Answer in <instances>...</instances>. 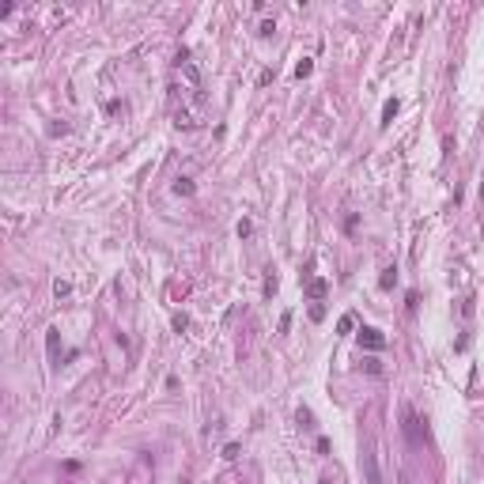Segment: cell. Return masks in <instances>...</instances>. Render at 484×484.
<instances>
[{
    "instance_id": "6da1fadb",
    "label": "cell",
    "mask_w": 484,
    "mask_h": 484,
    "mask_svg": "<svg viewBox=\"0 0 484 484\" xmlns=\"http://www.w3.org/2000/svg\"><path fill=\"white\" fill-rule=\"evenodd\" d=\"M405 435H409V442H413V446H424V442H427L424 420H420L413 409H405Z\"/></svg>"
},
{
    "instance_id": "7a4b0ae2",
    "label": "cell",
    "mask_w": 484,
    "mask_h": 484,
    "mask_svg": "<svg viewBox=\"0 0 484 484\" xmlns=\"http://www.w3.org/2000/svg\"><path fill=\"white\" fill-rule=\"evenodd\" d=\"M359 344H363V348H371V352H378V348H386V337L378 333V329L363 326V329H359Z\"/></svg>"
},
{
    "instance_id": "3957f363",
    "label": "cell",
    "mask_w": 484,
    "mask_h": 484,
    "mask_svg": "<svg viewBox=\"0 0 484 484\" xmlns=\"http://www.w3.org/2000/svg\"><path fill=\"white\" fill-rule=\"evenodd\" d=\"M359 462H363V473H367V484H382V477H378V462H374V450H363L359 454Z\"/></svg>"
},
{
    "instance_id": "277c9868",
    "label": "cell",
    "mask_w": 484,
    "mask_h": 484,
    "mask_svg": "<svg viewBox=\"0 0 484 484\" xmlns=\"http://www.w3.org/2000/svg\"><path fill=\"white\" fill-rule=\"evenodd\" d=\"M394 284H397V269L390 265V269H382V276H378V287H382V291H390Z\"/></svg>"
},
{
    "instance_id": "5b68a950",
    "label": "cell",
    "mask_w": 484,
    "mask_h": 484,
    "mask_svg": "<svg viewBox=\"0 0 484 484\" xmlns=\"http://www.w3.org/2000/svg\"><path fill=\"white\" fill-rule=\"evenodd\" d=\"M397 110H401V102H397V99H386V106H382V125H390V121L397 117Z\"/></svg>"
},
{
    "instance_id": "8992f818",
    "label": "cell",
    "mask_w": 484,
    "mask_h": 484,
    "mask_svg": "<svg viewBox=\"0 0 484 484\" xmlns=\"http://www.w3.org/2000/svg\"><path fill=\"white\" fill-rule=\"evenodd\" d=\"M326 291H329V284H326V280H310V284H307V295H310V299H322Z\"/></svg>"
},
{
    "instance_id": "52a82bcc",
    "label": "cell",
    "mask_w": 484,
    "mask_h": 484,
    "mask_svg": "<svg viewBox=\"0 0 484 484\" xmlns=\"http://www.w3.org/2000/svg\"><path fill=\"white\" fill-rule=\"evenodd\" d=\"M57 344H61V329H49V333H45V348H49L53 359H57Z\"/></svg>"
},
{
    "instance_id": "ba28073f",
    "label": "cell",
    "mask_w": 484,
    "mask_h": 484,
    "mask_svg": "<svg viewBox=\"0 0 484 484\" xmlns=\"http://www.w3.org/2000/svg\"><path fill=\"white\" fill-rule=\"evenodd\" d=\"M193 189H197V185L189 182V178H174V193H182V197H193Z\"/></svg>"
},
{
    "instance_id": "9c48e42d",
    "label": "cell",
    "mask_w": 484,
    "mask_h": 484,
    "mask_svg": "<svg viewBox=\"0 0 484 484\" xmlns=\"http://www.w3.org/2000/svg\"><path fill=\"white\" fill-rule=\"evenodd\" d=\"M352 326H356V318H352V314H344L341 322H337V329H341V333H352Z\"/></svg>"
},
{
    "instance_id": "30bf717a",
    "label": "cell",
    "mask_w": 484,
    "mask_h": 484,
    "mask_svg": "<svg viewBox=\"0 0 484 484\" xmlns=\"http://www.w3.org/2000/svg\"><path fill=\"white\" fill-rule=\"evenodd\" d=\"M363 371H367V374H382V363H378V359H363Z\"/></svg>"
},
{
    "instance_id": "8fae6325",
    "label": "cell",
    "mask_w": 484,
    "mask_h": 484,
    "mask_svg": "<svg viewBox=\"0 0 484 484\" xmlns=\"http://www.w3.org/2000/svg\"><path fill=\"white\" fill-rule=\"evenodd\" d=\"M310 72H314V65H310V61H307V57H303L299 65H295V76H310Z\"/></svg>"
},
{
    "instance_id": "7c38bea8",
    "label": "cell",
    "mask_w": 484,
    "mask_h": 484,
    "mask_svg": "<svg viewBox=\"0 0 484 484\" xmlns=\"http://www.w3.org/2000/svg\"><path fill=\"white\" fill-rule=\"evenodd\" d=\"M250 231H254V223H250V220H239V239H250Z\"/></svg>"
},
{
    "instance_id": "4fadbf2b",
    "label": "cell",
    "mask_w": 484,
    "mask_h": 484,
    "mask_svg": "<svg viewBox=\"0 0 484 484\" xmlns=\"http://www.w3.org/2000/svg\"><path fill=\"white\" fill-rule=\"evenodd\" d=\"M223 458H227V462H235V458H239V442H227V446H223Z\"/></svg>"
},
{
    "instance_id": "5bb4252c",
    "label": "cell",
    "mask_w": 484,
    "mask_h": 484,
    "mask_svg": "<svg viewBox=\"0 0 484 484\" xmlns=\"http://www.w3.org/2000/svg\"><path fill=\"white\" fill-rule=\"evenodd\" d=\"M174 329H178V333H182V329H189V318H185V314H174Z\"/></svg>"
},
{
    "instance_id": "9a60e30c",
    "label": "cell",
    "mask_w": 484,
    "mask_h": 484,
    "mask_svg": "<svg viewBox=\"0 0 484 484\" xmlns=\"http://www.w3.org/2000/svg\"><path fill=\"white\" fill-rule=\"evenodd\" d=\"M318 484H333V481H318Z\"/></svg>"
}]
</instances>
